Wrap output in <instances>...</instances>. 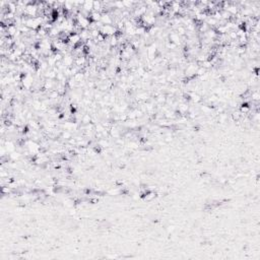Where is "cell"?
Wrapping results in <instances>:
<instances>
[{
    "mask_svg": "<svg viewBox=\"0 0 260 260\" xmlns=\"http://www.w3.org/2000/svg\"><path fill=\"white\" fill-rule=\"evenodd\" d=\"M100 32L101 34H103L104 36L108 37H112V36H115L117 34L118 29L116 28V26H112V24H105L103 26L101 29H100Z\"/></svg>",
    "mask_w": 260,
    "mask_h": 260,
    "instance_id": "cell-1",
    "label": "cell"
},
{
    "mask_svg": "<svg viewBox=\"0 0 260 260\" xmlns=\"http://www.w3.org/2000/svg\"><path fill=\"white\" fill-rule=\"evenodd\" d=\"M100 22L103 24V26H105V24H112L113 19H112V17L108 12H105V13H102L101 20H100Z\"/></svg>",
    "mask_w": 260,
    "mask_h": 260,
    "instance_id": "cell-2",
    "label": "cell"
},
{
    "mask_svg": "<svg viewBox=\"0 0 260 260\" xmlns=\"http://www.w3.org/2000/svg\"><path fill=\"white\" fill-rule=\"evenodd\" d=\"M177 111L179 112L181 115H185L186 113H188L189 112V106L186 104V103H180V104L178 105Z\"/></svg>",
    "mask_w": 260,
    "mask_h": 260,
    "instance_id": "cell-3",
    "label": "cell"
},
{
    "mask_svg": "<svg viewBox=\"0 0 260 260\" xmlns=\"http://www.w3.org/2000/svg\"><path fill=\"white\" fill-rule=\"evenodd\" d=\"M81 9H83L84 11H86L88 13H92V11L93 10V1H84L83 6Z\"/></svg>",
    "mask_w": 260,
    "mask_h": 260,
    "instance_id": "cell-4",
    "label": "cell"
},
{
    "mask_svg": "<svg viewBox=\"0 0 260 260\" xmlns=\"http://www.w3.org/2000/svg\"><path fill=\"white\" fill-rule=\"evenodd\" d=\"M226 10H227L231 15H236L237 13L240 11V9H239L238 6H237L236 4H230V6Z\"/></svg>",
    "mask_w": 260,
    "mask_h": 260,
    "instance_id": "cell-5",
    "label": "cell"
},
{
    "mask_svg": "<svg viewBox=\"0 0 260 260\" xmlns=\"http://www.w3.org/2000/svg\"><path fill=\"white\" fill-rule=\"evenodd\" d=\"M20 152H10L9 154V159L11 162H17V161H19V158H20Z\"/></svg>",
    "mask_w": 260,
    "mask_h": 260,
    "instance_id": "cell-6",
    "label": "cell"
},
{
    "mask_svg": "<svg viewBox=\"0 0 260 260\" xmlns=\"http://www.w3.org/2000/svg\"><path fill=\"white\" fill-rule=\"evenodd\" d=\"M61 137L64 138V139H68V140H69L70 138H72L71 131H68V130H63L62 133H61Z\"/></svg>",
    "mask_w": 260,
    "mask_h": 260,
    "instance_id": "cell-7",
    "label": "cell"
},
{
    "mask_svg": "<svg viewBox=\"0 0 260 260\" xmlns=\"http://www.w3.org/2000/svg\"><path fill=\"white\" fill-rule=\"evenodd\" d=\"M251 98H252L253 101H259L260 95H259V92H258V90H255V92H253V93H252V95H251Z\"/></svg>",
    "mask_w": 260,
    "mask_h": 260,
    "instance_id": "cell-8",
    "label": "cell"
}]
</instances>
